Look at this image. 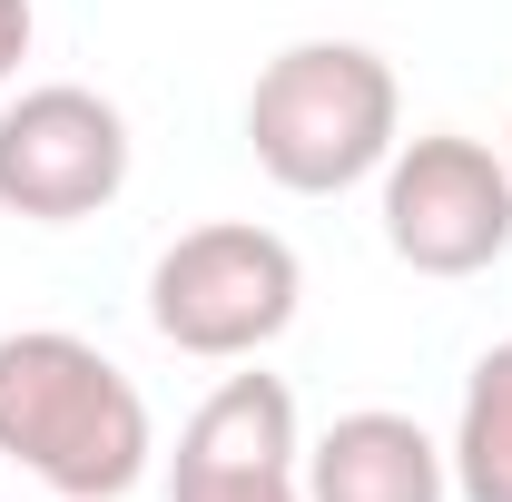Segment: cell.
<instances>
[{"mask_svg":"<svg viewBox=\"0 0 512 502\" xmlns=\"http://www.w3.org/2000/svg\"><path fill=\"white\" fill-rule=\"evenodd\" d=\"M0 453L60 502H119L158 463L148 394L69 325L0 335Z\"/></svg>","mask_w":512,"mask_h":502,"instance_id":"6da1fadb","label":"cell"},{"mask_svg":"<svg viewBox=\"0 0 512 502\" xmlns=\"http://www.w3.org/2000/svg\"><path fill=\"white\" fill-rule=\"evenodd\" d=\"M394 138H404V79L365 40H296L247 89V148L286 197H345L384 178Z\"/></svg>","mask_w":512,"mask_h":502,"instance_id":"7a4b0ae2","label":"cell"},{"mask_svg":"<svg viewBox=\"0 0 512 502\" xmlns=\"http://www.w3.org/2000/svg\"><path fill=\"white\" fill-rule=\"evenodd\" d=\"M306 306V266L276 227L256 217H207L188 237H168L148 266V325L158 345H178L197 365H256Z\"/></svg>","mask_w":512,"mask_h":502,"instance_id":"3957f363","label":"cell"},{"mask_svg":"<svg viewBox=\"0 0 512 502\" xmlns=\"http://www.w3.org/2000/svg\"><path fill=\"white\" fill-rule=\"evenodd\" d=\"M384 247L414 276H483L512 256V168L493 138L424 128L384 158Z\"/></svg>","mask_w":512,"mask_h":502,"instance_id":"277c9868","label":"cell"},{"mask_svg":"<svg viewBox=\"0 0 512 502\" xmlns=\"http://www.w3.org/2000/svg\"><path fill=\"white\" fill-rule=\"evenodd\" d=\"M128 109L79 89V79H40L0 109V207L30 227H79L128 188Z\"/></svg>","mask_w":512,"mask_h":502,"instance_id":"5b68a950","label":"cell"},{"mask_svg":"<svg viewBox=\"0 0 512 502\" xmlns=\"http://www.w3.org/2000/svg\"><path fill=\"white\" fill-rule=\"evenodd\" d=\"M306 493V434L286 375H227L168 453V502H286Z\"/></svg>","mask_w":512,"mask_h":502,"instance_id":"8992f818","label":"cell"},{"mask_svg":"<svg viewBox=\"0 0 512 502\" xmlns=\"http://www.w3.org/2000/svg\"><path fill=\"white\" fill-rule=\"evenodd\" d=\"M444 493H453L444 443L394 404H355L306 443V502H444Z\"/></svg>","mask_w":512,"mask_h":502,"instance_id":"52a82bcc","label":"cell"},{"mask_svg":"<svg viewBox=\"0 0 512 502\" xmlns=\"http://www.w3.org/2000/svg\"><path fill=\"white\" fill-rule=\"evenodd\" d=\"M444 463H453V493L463 502H512V335L473 355Z\"/></svg>","mask_w":512,"mask_h":502,"instance_id":"ba28073f","label":"cell"},{"mask_svg":"<svg viewBox=\"0 0 512 502\" xmlns=\"http://www.w3.org/2000/svg\"><path fill=\"white\" fill-rule=\"evenodd\" d=\"M30 30H40V10H30V0H0V89L20 79V60H30Z\"/></svg>","mask_w":512,"mask_h":502,"instance_id":"9c48e42d","label":"cell"},{"mask_svg":"<svg viewBox=\"0 0 512 502\" xmlns=\"http://www.w3.org/2000/svg\"><path fill=\"white\" fill-rule=\"evenodd\" d=\"M503 168H512V128H503Z\"/></svg>","mask_w":512,"mask_h":502,"instance_id":"30bf717a","label":"cell"},{"mask_svg":"<svg viewBox=\"0 0 512 502\" xmlns=\"http://www.w3.org/2000/svg\"><path fill=\"white\" fill-rule=\"evenodd\" d=\"M286 502H306V493H286Z\"/></svg>","mask_w":512,"mask_h":502,"instance_id":"8fae6325","label":"cell"}]
</instances>
